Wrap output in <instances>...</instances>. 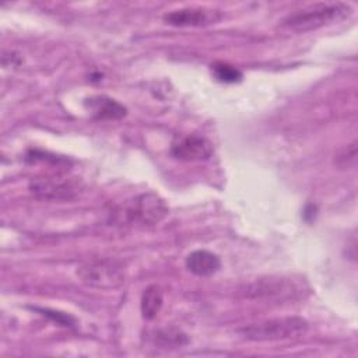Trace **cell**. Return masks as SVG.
Returning <instances> with one entry per match:
<instances>
[{
    "label": "cell",
    "instance_id": "1",
    "mask_svg": "<svg viewBox=\"0 0 358 358\" xmlns=\"http://www.w3.org/2000/svg\"><path fill=\"white\" fill-rule=\"evenodd\" d=\"M351 13H352V8L345 3H340V1L315 3L301 10H296L295 13L288 14L281 21V25L287 29L296 31V32L315 31L324 25L344 20L348 15H351Z\"/></svg>",
    "mask_w": 358,
    "mask_h": 358
},
{
    "label": "cell",
    "instance_id": "2",
    "mask_svg": "<svg viewBox=\"0 0 358 358\" xmlns=\"http://www.w3.org/2000/svg\"><path fill=\"white\" fill-rule=\"evenodd\" d=\"M309 323L299 316H284L246 324L238 329V334L249 341H278L303 336Z\"/></svg>",
    "mask_w": 358,
    "mask_h": 358
},
{
    "label": "cell",
    "instance_id": "3",
    "mask_svg": "<svg viewBox=\"0 0 358 358\" xmlns=\"http://www.w3.org/2000/svg\"><path fill=\"white\" fill-rule=\"evenodd\" d=\"M77 277L87 285L99 289L117 288L124 282L126 270L122 263L112 259L85 262L77 268Z\"/></svg>",
    "mask_w": 358,
    "mask_h": 358
},
{
    "label": "cell",
    "instance_id": "4",
    "mask_svg": "<svg viewBox=\"0 0 358 358\" xmlns=\"http://www.w3.org/2000/svg\"><path fill=\"white\" fill-rule=\"evenodd\" d=\"M117 214L126 222H138L143 225H154L165 218L168 206L164 199L155 193H143L124 204Z\"/></svg>",
    "mask_w": 358,
    "mask_h": 358
},
{
    "label": "cell",
    "instance_id": "5",
    "mask_svg": "<svg viewBox=\"0 0 358 358\" xmlns=\"http://www.w3.org/2000/svg\"><path fill=\"white\" fill-rule=\"evenodd\" d=\"M28 189L41 200L69 201L78 196L81 183L73 178L60 175H43L32 178L28 183Z\"/></svg>",
    "mask_w": 358,
    "mask_h": 358
},
{
    "label": "cell",
    "instance_id": "6",
    "mask_svg": "<svg viewBox=\"0 0 358 358\" xmlns=\"http://www.w3.org/2000/svg\"><path fill=\"white\" fill-rule=\"evenodd\" d=\"M298 287L294 281L282 277H267V278H259L242 288V294L246 298L253 299H274V298H291L298 292Z\"/></svg>",
    "mask_w": 358,
    "mask_h": 358
},
{
    "label": "cell",
    "instance_id": "7",
    "mask_svg": "<svg viewBox=\"0 0 358 358\" xmlns=\"http://www.w3.org/2000/svg\"><path fill=\"white\" fill-rule=\"evenodd\" d=\"M171 155L176 159L186 162L206 161L213 155V144L203 136H180L172 143Z\"/></svg>",
    "mask_w": 358,
    "mask_h": 358
},
{
    "label": "cell",
    "instance_id": "8",
    "mask_svg": "<svg viewBox=\"0 0 358 358\" xmlns=\"http://www.w3.org/2000/svg\"><path fill=\"white\" fill-rule=\"evenodd\" d=\"M222 13L208 7H187L173 10L164 15V21L173 27H206L218 22Z\"/></svg>",
    "mask_w": 358,
    "mask_h": 358
},
{
    "label": "cell",
    "instance_id": "9",
    "mask_svg": "<svg viewBox=\"0 0 358 358\" xmlns=\"http://www.w3.org/2000/svg\"><path fill=\"white\" fill-rule=\"evenodd\" d=\"M185 264L190 273L199 277H208L217 273L221 267L220 257L206 249H197L186 256Z\"/></svg>",
    "mask_w": 358,
    "mask_h": 358
},
{
    "label": "cell",
    "instance_id": "10",
    "mask_svg": "<svg viewBox=\"0 0 358 358\" xmlns=\"http://www.w3.org/2000/svg\"><path fill=\"white\" fill-rule=\"evenodd\" d=\"M85 106L95 119L117 120L127 115V109L122 103L108 96H92L85 101Z\"/></svg>",
    "mask_w": 358,
    "mask_h": 358
},
{
    "label": "cell",
    "instance_id": "11",
    "mask_svg": "<svg viewBox=\"0 0 358 358\" xmlns=\"http://www.w3.org/2000/svg\"><path fill=\"white\" fill-rule=\"evenodd\" d=\"M164 303L162 289L158 285H150L144 289L140 301V310L145 320H152L159 313Z\"/></svg>",
    "mask_w": 358,
    "mask_h": 358
},
{
    "label": "cell",
    "instance_id": "12",
    "mask_svg": "<svg viewBox=\"0 0 358 358\" xmlns=\"http://www.w3.org/2000/svg\"><path fill=\"white\" fill-rule=\"evenodd\" d=\"M211 73L221 83L232 84L242 80V73L236 67L227 63H214L211 66Z\"/></svg>",
    "mask_w": 358,
    "mask_h": 358
},
{
    "label": "cell",
    "instance_id": "13",
    "mask_svg": "<svg viewBox=\"0 0 358 358\" xmlns=\"http://www.w3.org/2000/svg\"><path fill=\"white\" fill-rule=\"evenodd\" d=\"M357 162V143L352 141L343 150H340L334 158V164L341 169L352 168Z\"/></svg>",
    "mask_w": 358,
    "mask_h": 358
},
{
    "label": "cell",
    "instance_id": "14",
    "mask_svg": "<svg viewBox=\"0 0 358 358\" xmlns=\"http://www.w3.org/2000/svg\"><path fill=\"white\" fill-rule=\"evenodd\" d=\"M39 312H42V315H46L49 317H52L53 320H56L59 324L62 326H73L74 324V319L70 317L69 315L64 313H59L55 310H49V309H38Z\"/></svg>",
    "mask_w": 358,
    "mask_h": 358
}]
</instances>
